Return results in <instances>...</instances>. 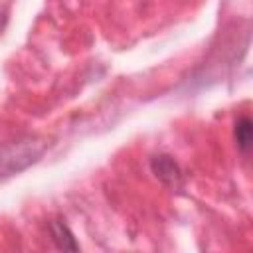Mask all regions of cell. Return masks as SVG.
<instances>
[{"label":"cell","instance_id":"cell-1","mask_svg":"<svg viewBox=\"0 0 253 253\" xmlns=\"http://www.w3.org/2000/svg\"><path fill=\"white\" fill-rule=\"evenodd\" d=\"M49 142L40 136H24L0 146V176H14L36 164Z\"/></svg>","mask_w":253,"mask_h":253},{"label":"cell","instance_id":"cell-3","mask_svg":"<svg viewBox=\"0 0 253 253\" xmlns=\"http://www.w3.org/2000/svg\"><path fill=\"white\" fill-rule=\"evenodd\" d=\"M47 229H49V235H51L57 249H61V251H79V243L75 241L73 231L67 227V223L63 219H51L47 223Z\"/></svg>","mask_w":253,"mask_h":253},{"label":"cell","instance_id":"cell-4","mask_svg":"<svg viewBox=\"0 0 253 253\" xmlns=\"http://www.w3.org/2000/svg\"><path fill=\"white\" fill-rule=\"evenodd\" d=\"M233 136H235L237 148L243 154H247L251 150V146H253V123H251V119L247 115H241L235 121V125H233Z\"/></svg>","mask_w":253,"mask_h":253},{"label":"cell","instance_id":"cell-2","mask_svg":"<svg viewBox=\"0 0 253 253\" xmlns=\"http://www.w3.org/2000/svg\"><path fill=\"white\" fill-rule=\"evenodd\" d=\"M150 170L152 174L168 188H180L184 184V174L180 164L170 154H156L150 158Z\"/></svg>","mask_w":253,"mask_h":253}]
</instances>
